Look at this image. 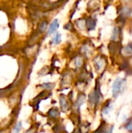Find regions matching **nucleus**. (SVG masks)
I'll return each mask as SVG.
<instances>
[{
    "label": "nucleus",
    "instance_id": "nucleus-1",
    "mask_svg": "<svg viewBox=\"0 0 132 133\" xmlns=\"http://www.w3.org/2000/svg\"><path fill=\"white\" fill-rule=\"evenodd\" d=\"M124 85H125V79H121L118 78L115 80V82L113 84V88H112L114 97H117L121 93Z\"/></svg>",
    "mask_w": 132,
    "mask_h": 133
},
{
    "label": "nucleus",
    "instance_id": "nucleus-2",
    "mask_svg": "<svg viewBox=\"0 0 132 133\" xmlns=\"http://www.w3.org/2000/svg\"><path fill=\"white\" fill-rule=\"evenodd\" d=\"M59 104L61 111L66 113L70 110L72 104H71V100L69 98H67L64 94H61L59 96Z\"/></svg>",
    "mask_w": 132,
    "mask_h": 133
},
{
    "label": "nucleus",
    "instance_id": "nucleus-3",
    "mask_svg": "<svg viewBox=\"0 0 132 133\" xmlns=\"http://www.w3.org/2000/svg\"><path fill=\"white\" fill-rule=\"evenodd\" d=\"M85 101H86V95L84 94H80L78 95L77 99L73 103V104H72V110L73 111V113L75 114V115H76L77 113L79 111V108L84 104Z\"/></svg>",
    "mask_w": 132,
    "mask_h": 133
},
{
    "label": "nucleus",
    "instance_id": "nucleus-4",
    "mask_svg": "<svg viewBox=\"0 0 132 133\" xmlns=\"http://www.w3.org/2000/svg\"><path fill=\"white\" fill-rule=\"evenodd\" d=\"M101 97V94L100 92L99 89H95L93 90V91H92L89 95V101L91 105L93 106H96L99 104L100 100Z\"/></svg>",
    "mask_w": 132,
    "mask_h": 133
},
{
    "label": "nucleus",
    "instance_id": "nucleus-5",
    "mask_svg": "<svg viewBox=\"0 0 132 133\" xmlns=\"http://www.w3.org/2000/svg\"><path fill=\"white\" fill-rule=\"evenodd\" d=\"M47 117L54 121H58L60 118V111L59 109L56 107L51 108L48 111H47Z\"/></svg>",
    "mask_w": 132,
    "mask_h": 133
},
{
    "label": "nucleus",
    "instance_id": "nucleus-6",
    "mask_svg": "<svg viewBox=\"0 0 132 133\" xmlns=\"http://www.w3.org/2000/svg\"><path fill=\"white\" fill-rule=\"evenodd\" d=\"M58 27H59L58 20L56 19H54V20L51 23V25H50V26H49V28H48V30H47V34H48V35H51V34H54V33L58 30Z\"/></svg>",
    "mask_w": 132,
    "mask_h": 133
},
{
    "label": "nucleus",
    "instance_id": "nucleus-7",
    "mask_svg": "<svg viewBox=\"0 0 132 133\" xmlns=\"http://www.w3.org/2000/svg\"><path fill=\"white\" fill-rule=\"evenodd\" d=\"M54 133H65L66 131H65V129L62 123L61 122H58L52 129Z\"/></svg>",
    "mask_w": 132,
    "mask_h": 133
},
{
    "label": "nucleus",
    "instance_id": "nucleus-8",
    "mask_svg": "<svg viewBox=\"0 0 132 133\" xmlns=\"http://www.w3.org/2000/svg\"><path fill=\"white\" fill-rule=\"evenodd\" d=\"M89 123L88 122H83L80 124V127L79 128V133H88L89 130Z\"/></svg>",
    "mask_w": 132,
    "mask_h": 133
},
{
    "label": "nucleus",
    "instance_id": "nucleus-9",
    "mask_svg": "<svg viewBox=\"0 0 132 133\" xmlns=\"http://www.w3.org/2000/svg\"><path fill=\"white\" fill-rule=\"evenodd\" d=\"M40 87H41V88H43L44 90H51L54 87V83H43V84H41L40 86Z\"/></svg>",
    "mask_w": 132,
    "mask_h": 133
},
{
    "label": "nucleus",
    "instance_id": "nucleus-10",
    "mask_svg": "<svg viewBox=\"0 0 132 133\" xmlns=\"http://www.w3.org/2000/svg\"><path fill=\"white\" fill-rule=\"evenodd\" d=\"M61 41V34L60 33H56L55 35L54 36L53 39H52V42L54 43V44L57 45L59 44Z\"/></svg>",
    "mask_w": 132,
    "mask_h": 133
},
{
    "label": "nucleus",
    "instance_id": "nucleus-11",
    "mask_svg": "<svg viewBox=\"0 0 132 133\" xmlns=\"http://www.w3.org/2000/svg\"><path fill=\"white\" fill-rule=\"evenodd\" d=\"M71 81V76L69 75H65L64 77L62 78L61 85V86H65V85H68L70 83Z\"/></svg>",
    "mask_w": 132,
    "mask_h": 133
},
{
    "label": "nucleus",
    "instance_id": "nucleus-12",
    "mask_svg": "<svg viewBox=\"0 0 132 133\" xmlns=\"http://www.w3.org/2000/svg\"><path fill=\"white\" fill-rule=\"evenodd\" d=\"M22 129V122H19L16 125L15 127L13 128V130H12V133H19L20 131Z\"/></svg>",
    "mask_w": 132,
    "mask_h": 133
},
{
    "label": "nucleus",
    "instance_id": "nucleus-13",
    "mask_svg": "<svg viewBox=\"0 0 132 133\" xmlns=\"http://www.w3.org/2000/svg\"><path fill=\"white\" fill-rule=\"evenodd\" d=\"M38 127H39V124H36V125H33V126H31L26 132H25L24 133H36L37 129H38Z\"/></svg>",
    "mask_w": 132,
    "mask_h": 133
},
{
    "label": "nucleus",
    "instance_id": "nucleus-14",
    "mask_svg": "<svg viewBox=\"0 0 132 133\" xmlns=\"http://www.w3.org/2000/svg\"><path fill=\"white\" fill-rule=\"evenodd\" d=\"M95 21L91 19H87V27L89 28V30H93L95 28Z\"/></svg>",
    "mask_w": 132,
    "mask_h": 133
},
{
    "label": "nucleus",
    "instance_id": "nucleus-15",
    "mask_svg": "<svg viewBox=\"0 0 132 133\" xmlns=\"http://www.w3.org/2000/svg\"><path fill=\"white\" fill-rule=\"evenodd\" d=\"M47 21H44L40 23V25L39 26V30L40 32H44L45 30V29L47 28Z\"/></svg>",
    "mask_w": 132,
    "mask_h": 133
},
{
    "label": "nucleus",
    "instance_id": "nucleus-16",
    "mask_svg": "<svg viewBox=\"0 0 132 133\" xmlns=\"http://www.w3.org/2000/svg\"><path fill=\"white\" fill-rule=\"evenodd\" d=\"M110 103L108 102V104L103 108V114H105V115L108 114V112L110 111Z\"/></svg>",
    "mask_w": 132,
    "mask_h": 133
},
{
    "label": "nucleus",
    "instance_id": "nucleus-17",
    "mask_svg": "<svg viewBox=\"0 0 132 133\" xmlns=\"http://www.w3.org/2000/svg\"><path fill=\"white\" fill-rule=\"evenodd\" d=\"M93 133H104V125H101Z\"/></svg>",
    "mask_w": 132,
    "mask_h": 133
},
{
    "label": "nucleus",
    "instance_id": "nucleus-18",
    "mask_svg": "<svg viewBox=\"0 0 132 133\" xmlns=\"http://www.w3.org/2000/svg\"><path fill=\"white\" fill-rule=\"evenodd\" d=\"M126 129L128 132H132V122H128L126 125Z\"/></svg>",
    "mask_w": 132,
    "mask_h": 133
},
{
    "label": "nucleus",
    "instance_id": "nucleus-19",
    "mask_svg": "<svg viewBox=\"0 0 132 133\" xmlns=\"http://www.w3.org/2000/svg\"><path fill=\"white\" fill-rule=\"evenodd\" d=\"M81 65H82L81 61L78 59V60L76 61V62H75V66H76L77 68H79V67H80V66H81Z\"/></svg>",
    "mask_w": 132,
    "mask_h": 133
},
{
    "label": "nucleus",
    "instance_id": "nucleus-20",
    "mask_svg": "<svg viewBox=\"0 0 132 133\" xmlns=\"http://www.w3.org/2000/svg\"><path fill=\"white\" fill-rule=\"evenodd\" d=\"M112 132H113V127H111V128H110V129L108 131V132L107 133H112Z\"/></svg>",
    "mask_w": 132,
    "mask_h": 133
}]
</instances>
